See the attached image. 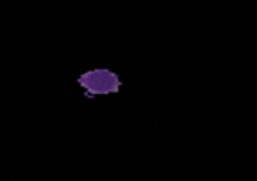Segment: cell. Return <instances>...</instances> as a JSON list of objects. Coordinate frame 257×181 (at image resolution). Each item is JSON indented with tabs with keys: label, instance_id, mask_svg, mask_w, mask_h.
Returning <instances> with one entry per match:
<instances>
[{
	"label": "cell",
	"instance_id": "6da1fadb",
	"mask_svg": "<svg viewBox=\"0 0 257 181\" xmlns=\"http://www.w3.org/2000/svg\"><path fill=\"white\" fill-rule=\"evenodd\" d=\"M81 84L84 86L89 92H114L119 88V80L112 72L107 70H95L89 72V74L82 75L81 77Z\"/></svg>",
	"mask_w": 257,
	"mask_h": 181
}]
</instances>
